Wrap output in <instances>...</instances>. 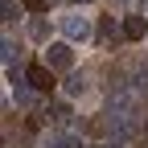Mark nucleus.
Instances as JSON below:
<instances>
[{"label":"nucleus","instance_id":"1","mask_svg":"<svg viewBox=\"0 0 148 148\" xmlns=\"http://www.w3.org/2000/svg\"><path fill=\"white\" fill-rule=\"evenodd\" d=\"M62 33H66V41H90V16L66 12L62 16Z\"/></svg>","mask_w":148,"mask_h":148},{"label":"nucleus","instance_id":"2","mask_svg":"<svg viewBox=\"0 0 148 148\" xmlns=\"http://www.w3.org/2000/svg\"><path fill=\"white\" fill-rule=\"evenodd\" d=\"M25 82L37 90V95H49V90H53V66H45V62H33V66L25 70Z\"/></svg>","mask_w":148,"mask_h":148},{"label":"nucleus","instance_id":"3","mask_svg":"<svg viewBox=\"0 0 148 148\" xmlns=\"http://www.w3.org/2000/svg\"><path fill=\"white\" fill-rule=\"evenodd\" d=\"M45 66H53V70H74V49H70L66 41H49V49H45Z\"/></svg>","mask_w":148,"mask_h":148},{"label":"nucleus","instance_id":"4","mask_svg":"<svg viewBox=\"0 0 148 148\" xmlns=\"http://www.w3.org/2000/svg\"><path fill=\"white\" fill-rule=\"evenodd\" d=\"M115 41H127V37H123V25L115 29V16H103V21H99V45L111 49Z\"/></svg>","mask_w":148,"mask_h":148},{"label":"nucleus","instance_id":"5","mask_svg":"<svg viewBox=\"0 0 148 148\" xmlns=\"http://www.w3.org/2000/svg\"><path fill=\"white\" fill-rule=\"evenodd\" d=\"M123 37L127 41H144L148 37V21L144 16H123Z\"/></svg>","mask_w":148,"mask_h":148},{"label":"nucleus","instance_id":"6","mask_svg":"<svg viewBox=\"0 0 148 148\" xmlns=\"http://www.w3.org/2000/svg\"><path fill=\"white\" fill-rule=\"evenodd\" d=\"M45 148H86L78 136H70V132H58V136H49L45 140Z\"/></svg>","mask_w":148,"mask_h":148},{"label":"nucleus","instance_id":"7","mask_svg":"<svg viewBox=\"0 0 148 148\" xmlns=\"http://www.w3.org/2000/svg\"><path fill=\"white\" fill-rule=\"evenodd\" d=\"M90 82H86V74H78V70H70V78H66V95L74 99V95H82Z\"/></svg>","mask_w":148,"mask_h":148},{"label":"nucleus","instance_id":"8","mask_svg":"<svg viewBox=\"0 0 148 148\" xmlns=\"http://www.w3.org/2000/svg\"><path fill=\"white\" fill-rule=\"evenodd\" d=\"M49 119L58 123V127H66V123L74 119V111H70V103H53V107H49Z\"/></svg>","mask_w":148,"mask_h":148},{"label":"nucleus","instance_id":"9","mask_svg":"<svg viewBox=\"0 0 148 148\" xmlns=\"http://www.w3.org/2000/svg\"><path fill=\"white\" fill-rule=\"evenodd\" d=\"M21 8H25V4H16V0H0V12H4V25H12L16 16H21Z\"/></svg>","mask_w":148,"mask_h":148},{"label":"nucleus","instance_id":"10","mask_svg":"<svg viewBox=\"0 0 148 148\" xmlns=\"http://www.w3.org/2000/svg\"><path fill=\"white\" fill-rule=\"evenodd\" d=\"M29 37H33V41H49V25L41 21V16H37V21L29 25Z\"/></svg>","mask_w":148,"mask_h":148},{"label":"nucleus","instance_id":"11","mask_svg":"<svg viewBox=\"0 0 148 148\" xmlns=\"http://www.w3.org/2000/svg\"><path fill=\"white\" fill-rule=\"evenodd\" d=\"M21 4H25L29 12H45V8H49V0H21Z\"/></svg>","mask_w":148,"mask_h":148},{"label":"nucleus","instance_id":"12","mask_svg":"<svg viewBox=\"0 0 148 148\" xmlns=\"http://www.w3.org/2000/svg\"><path fill=\"white\" fill-rule=\"evenodd\" d=\"M119 4H132V0H119Z\"/></svg>","mask_w":148,"mask_h":148},{"label":"nucleus","instance_id":"13","mask_svg":"<svg viewBox=\"0 0 148 148\" xmlns=\"http://www.w3.org/2000/svg\"><path fill=\"white\" fill-rule=\"evenodd\" d=\"M78 4H86V0H78Z\"/></svg>","mask_w":148,"mask_h":148}]
</instances>
